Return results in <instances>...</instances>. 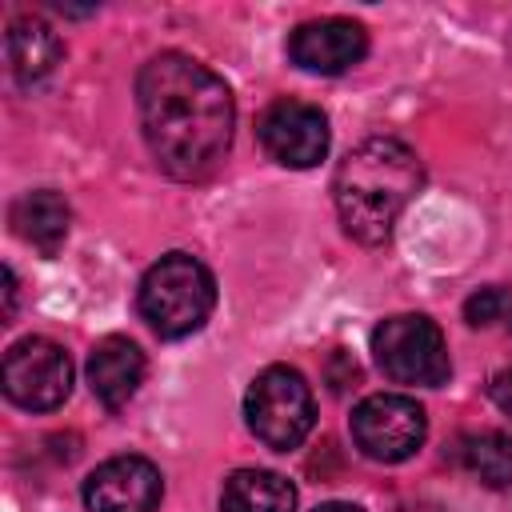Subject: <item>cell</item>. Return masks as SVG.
Segmentation results:
<instances>
[{"label":"cell","instance_id":"6da1fadb","mask_svg":"<svg viewBox=\"0 0 512 512\" xmlns=\"http://www.w3.org/2000/svg\"><path fill=\"white\" fill-rule=\"evenodd\" d=\"M136 104L144 144L172 180H204L228 156L236 104L208 64L184 52L152 56L136 76Z\"/></svg>","mask_w":512,"mask_h":512},{"label":"cell","instance_id":"7a4b0ae2","mask_svg":"<svg viewBox=\"0 0 512 512\" xmlns=\"http://www.w3.org/2000/svg\"><path fill=\"white\" fill-rule=\"evenodd\" d=\"M424 168L416 152L396 136L360 140L332 176V200L344 232L360 244H384L396 216L420 192Z\"/></svg>","mask_w":512,"mask_h":512},{"label":"cell","instance_id":"3957f363","mask_svg":"<svg viewBox=\"0 0 512 512\" xmlns=\"http://www.w3.org/2000/svg\"><path fill=\"white\" fill-rule=\"evenodd\" d=\"M136 308L156 336L164 340L192 336L204 328V320L216 308V280L196 256L168 252L140 276Z\"/></svg>","mask_w":512,"mask_h":512},{"label":"cell","instance_id":"277c9868","mask_svg":"<svg viewBox=\"0 0 512 512\" xmlns=\"http://www.w3.org/2000/svg\"><path fill=\"white\" fill-rule=\"evenodd\" d=\"M244 420L252 436L272 452L300 448L316 424V400L308 380L288 364L264 368L244 392Z\"/></svg>","mask_w":512,"mask_h":512},{"label":"cell","instance_id":"5b68a950","mask_svg":"<svg viewBox=\"0 0 512 512\" xmlns=\"http://www.w3.org/2000/svg\"><path fill=\"white\" fill-rule=\"evenodd\" d=\"M372 352H376L380 372L396 384L440 388L452 372L444 332L420 312H400V316L380 320L372 332Z\"/></svg>","mask_w":512,"mask_h":512},{"label":"cell","instance_id":"8992f818","mask_svg":"<svg viewBox=\"0 0 512 512\" xmlns=\"http://www.w3.org/2000/svg\"><path fill=\"white\" fill-rule=\"evenodd\" d=\"M428 436V416L412 396L376 392L352 408V440L376 464H400L420 452Z\"/></svg>","mask_w":512,"mask_h":512},{"label":"cell","instance_id":"52a82bcc","mask_svg":"<svg viewBox=\"0 0 512 512\" xmlns=\"http://www.w3.org/2000/svg\"><path fill=\"white\" fill-rule=\"evenodd\" d=\"M4 396L24 412H52L72 392V360L60 344L44 336H28L4 352L0 368Z\"/></svg>","mask_w":512,"mask_h":512},{"label":"cell","instance_id":"ba28073f","mask_svg":"<svg viewBox=\"0 0 512 512\" xmlns=\"http://www.w3.org/2000/svg\"><path fill=\"white\" fill-rule=\"evenodd\" d=\"M256 136L280 168H316L328 156V116L308 100H272L256 120Z\"/></svg>","mask_w":512,"mask_h":512},{"label":"cell","instance_id":"9c48e42d","mask_svg":"<svg viewBox=\"0 0 512 512\" xmlns=\"http://www.w3.org/2000/svg\"><path fill=\"white\" fill-rule=\"evenodd\" d=\"M164 496V476L144 456H112L96 464L84 480L88 512H156Z\"/></svg>","mask_w":512,"mask_h":512},{"label":"cell","instance_id":"30bf717a","mask_svg":"<svg viewBox=\"0 0 512 512\" xmlns=\"http://www.w3.org/2000/svg\"><path fill=\"white\" fill-rule=\"evenodd\" d=\"M368 52V32L356 20L324 16L292 28L288 36V60L312 76H340L356 68Z\"/></svg>","mask_w":512,"mask_h":512},{"label":"cell","instance_id":"8fae6325","mask_svg":"<svg viewBox=\"0 0 512 512\" xmlns=\"http://www.w3.org/2000/svg\"><path fill=\"white\" fill-rule=\"evenodd\" d=\"M144 380V352L128 336H104L88 352V384L104 408H124Z\"/></svg>","mask_w":512,"mask_h":512},{"label":"cell","instance_id":"7c38bea8","mask_svg":"<svg viewBox=\"0 0 512 512\" xmlns=\"http://www.w3.org/2000/svg\"><path fill=\"white\" fill-rule=\"evenodd\" d=\"M12 232L32 244L40 256H56L64 236H68V224H72V212H68V200L52 188H36V192H24L12 200Z\"/></svg>","mask_w":512,"mask_h":512},{"label":"cell","instance_id":"4fadbf2b","mask_svg":"<svg viewBox=\"0 0 512 512\" xmlns=\"http://www.w3.org/2000/svg\"><path fill=\"white\" fill-rule=\"evenodd\" d=\"M4 44H8L12 76H16V84H24V88L36 84V80H44V76L60 64V56H64L60 36H56L52 24H44L40 16H16V20L8 24Z\"/></svg>","mask_w":512,"mask_h":512},{"label":"cell","instance_id":"5bb4252c","mask_svg":"<svg viewBox=\"0 0 512 512\" xmlns=\"http://www.w3.org/2000/svg\"><path fill=\"white\" fill-rule=\"evenodd\" d=\"M224 512H296V488L268 468H236L220 488Z\"/></svg>","mask_w":512,"mask_h":512},{"label":"cell","instance_id":"9a60e30c","mask_svg":"<svg viewBox=\"0 0 512 512\" xmlns=\"http://www.w3.org/2000/svg\"><path fill=\"white\" fill-rule=\"evenodd\" d=\"M460 464L488 488H512V436L484 428V432H468L456 448Z\"/></svg>","mask_w":512,"mask_h":512},{"label":"cell","instance_id":"2e32d148","mask_svg":"<svg viewBox=\"0 0 512 512\" xmlns=\"http://www.w3.org/2000/svg\"><path fill=\"white\" fill-rule=\"evenodd\" d=\"M464 320L472 328H512V292L488 284L464 300Z\"/></svg>","mask_w":512,"mask_h":512},{"label":"cell","instance_id":"e0dca14e","mask_svg":"<svg viewBox=\"0 0 512 512\" xmlns=\"http://www.w3.org/2000/svg\"><path fill=\"white\" fill-rule=\"evenodd\" d=\"M488 396H492V404H496L504 416H512V364L500 368V372L488 380Z\"/></svg>","mask_w":512,"mask_h":512},{"label":"cell","instance_id":"ac0fdd59","mask_svg":"<svg viewBox=\"0 0 512 512\" xmlns=\"http://www.w3.org/2000/svg\"><path fill=\"white\" fill-rule=\"evenodd\" d=\"M16 316V276L12 268H4V324H12Z\"/></svg>","mask_w":512,"mask_h":512},{"label":"cell","instance_id":"d6986e66","mask_svg":"<svg viewBox=\"0 0 512 512\" xmlns=\"http://www.w3.org/2000/svg\"><path fill=\"white\" fill-rule=\"evenodd\" d=\"M312 512H364V508L360 504H348V500H328V504H320Z\"/></svg>","mask_w":512,"mask_h":512}]
</instances>
